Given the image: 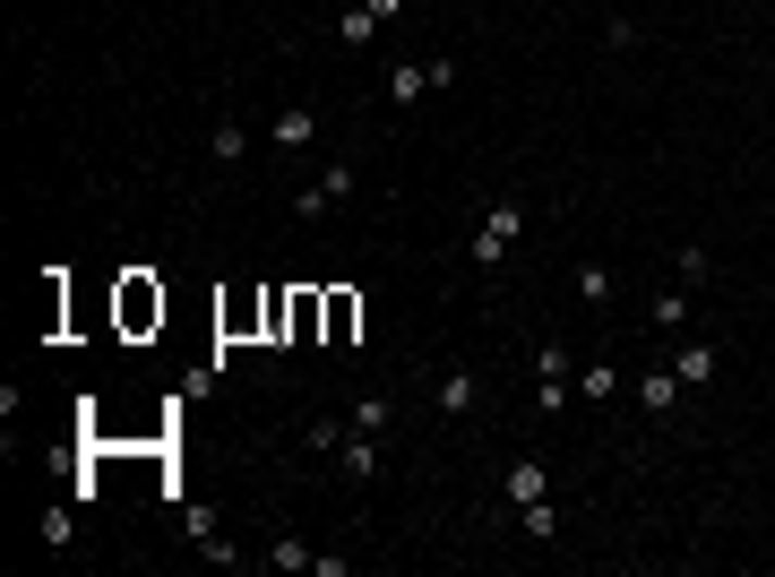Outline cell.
Returning <instances> with one entry per match:
<instances>
[{
	"label": "cell",
	"instance_id": "obj_1",
	"mask_svg": "<svg viewBox=\"0 0 775 577\" xmlns=\"http://www.w3.org/2000/svg\"><path fill=\"white\" fill-rule=\"evenodd\" d=\"M517 233H526V208H509V199H500V208H483V233H474V267H500Z\"/></svg>",
	"mask_w": 775,
	"mask_h": 577
},
{
	"label": "cell",
	"instance_id": "obj_2",
	"mask_svg": "<svg viewBox=\"0 0 775 577\" xmlns=\"http://www.w3.org/2000/svg\"><path fill=\"white\" fill-rule=\"evenodd\" d=\"M500 491H509V509H535V500H552V474H543V457H517L509 474H500Z\"/></svg>",
	"mask_w": 775,
	"mask_h": 577
},
{
	"label": "cell",
	"instance_id": "obj_3",
	"mask_svg": "<svg viewBox=\"0 0 775 577\" xmlns=\"http://www.w3.org/2000/svg\"><path fill=\"white\" fill-rule=\"evenodd\" d=\"M311 138H320V113H311V104H285V113L267 121V147H285V155H302Z\"/></svg>",
	"mask_w": 775,
	"mask_h": 577
},
{
	"label": "cell",
	"instance_id": "obj_4",
	"mask_svg": "<svg viewBox=\"0 0 775 577\" xmlns=\"http://www.w3.org/2000/svg\"><path fill=\"white\" fill-rule=\"evenodd\" d=\"M353 181H362L353 164H328V173H320V181H311V190H302L293 208H302V216H328V208H336V199H345V190H353Z\"/></svg>",
	"mask_w": 775,
	"mask_h": 577
},
{
	"label": "cell",
	"instance_id": "obj_5",
	"mask_svg": "<svg viewBox=\"0 0 775 577\" xmlns=\"http://www.w3.org/2000/svg\"><path fill=\"white\" fill-rule=\"evenodd\" d=\"M121 319H129V328H147V319H164V293H155L147 276H129V285H121Z\"/></svg>",
	"mask_w": 775,
	"mask_h": 577
},
{
	"label": "cell",
	"instance_id": "obj_6",
	"mask_svg": "<svg viewBox=\"0 0 775 577\" xmlns=\"http://www.w3.org/2000/svg\"><path fill=\"white\" fill-rule=\"evenodd\" d=\"M672 371H680V388H707V379L724 371V353H715V346H680V353H672Z\"/></svg>",
	"mask_w": 775,
	"mask_h": 577
},
{
	"label": "cell",
	"instance_id": "obj_7",
	"mask_svg": "<svg viewBox=\"0 0 775 577\" xmlns=\"http://www.w3.org/2000/svg\"><path fill=\"white\" fill-rule=\"evenodd\" d=\"M638 405H647V414L664 423L672 405H680V371H647V379H638Z\"/></svg>",
	"mask_w": 775,
	"mask_h": 577
},
{
	"label": "cell",
	"instance_id": "obj_8",
	"mask_svg": "<svg viewBox=\"0 0 775 577\" xmlns=\"http://www.w3.org/2000/svg\"><path fill=\"white\" fill-rule=\"evenodd\" d=\"M474 397H483V371H448L440 379V414H474Z\"/></svg>",
	"mask_w": 775,
	"mask_h": 577
},
{
	"label": "cell",
	"instance_id": "obj_9",
	"mask_svg": "<svg viewBox=\"0 0 775 577\" xmlns=\"http://www.w3.org/2000/svg\"><path fill=\"white\" fill-rule=\"evenodd\" d=\"M345 474L353 482H379V440L371 431H345Z\"/></svg>",
	"mask_w": 775,
	"mask_h": 577
},
{
	"label": "cell",
	"instance_id": "obj_10",
	"mask_svg": "<svg viewBox=\"0 0 775 577\" xmlns=\"http://www.w3.org/2000/svg\"><path fill=\"white\" fill-rule=\"evenodd\" d=\"M423 87H432V61H405V70H388V104H423Z\"/></svg>",
	"mask_w": 775,
	"mask_h": 577
},
{
	"label": "cell",
	"instance_id": "obj_11",
	"mask_svg": "<svg viewBox=\"0 0 775 577\" xmlns=\"http://www.w3.org/2000/svg\"><path fill=\"white\" fill-rule=\"evenodd\" d=\"M208 155H216V164H241V155H250V129H241V121H216V138H208Z\"/></svg>",
	"mask_w": 775,
	"mask_h": 577
},
{
	"label": "cell",
	"instance_id": "obj_12",
	"mask_svg": "<svg viewBox=\"0 0 775 577\" xmlns=\"http://www.w3.org/2000/svg\"><path fill=\"white\" fill-rule=\"evenodd\" d=\"M577 302H595V311L612 302V267H603V259H586V267H577Z\"/></svg>",
	"mask_w": 775,
	"mask_h": 577
},
{
	"label": "cell",
	"instance_id": "obj_13",
	"mask_svg": "<svg viewBox=\"0 0 775 577\" xmlns=\"http://www.w3.org/2000/svg\"><path fill=\"white\" fill-rule=\"evenodd\" d=\"M353 319H362V302H353V293H328V346L353 337Z\"/></svg>",
	"mask_w": 775,
	"mask_h": 577
},
{
	"label": "cell",
	"instance_id": "obj_14",
	"mask_svg": "<svg viewBox=\"0 0 775 577\" xmlns=\"http://www.w3.org/2000/svg\"><path fill=\"white\" fill-rule=\"evenodd\" d=\"M577 388H586V405H603V397L621 388V362H586V379H577Z\"/></svg>",
	"mask_w": 775,
	"mask_h": 577
},
{
	"label": "cell",
	"instance_id": "obj_15",
	"mask_svg": "<svg viewBox=\"0 0 775 577\" xmlns=\"http://www.w3.org/2000/svg\"><path fill=\"white\" fill-rule=\"evenodd\" d=\"M388 423H397V405H388V397H362V405H353V431H371V440H379Z\"/></svg>",
	"mask_w": 775,
	"mask_h": 577
},
{
	"label": "cell",
	"instance_id": "obj_16",
	"mask_svg": "<svg viewBox=\"0 0 775 577\" xmlns=\"http://www.w3.org/2000/svg\"><path fill=\"white\" fill-rule=\"evenodd\" d=\"M517 526H526L535 543H552V535H560V509H552V500H535V509H517Z\"/></svg>",
	"mask_w": 775,
	"mask_h": 577
},
{
	"label": "cell",
	"instance_id": "obj_17",
	"mask_svg": "<svg viewBox=\"0 0 775 577\" xmlns=\"http://www.w3.org/2000/svg\"><path fill=\"white\" fill-rule=\"evenodd\" d=\"M680 319H689V285H672V293H655V328H664V337H672Z\"/></svg>",
	"mask_w": 775,
	"mask_h": 577
},
{
	"label": "cell",
	"instance_id": "obj_18",
	"mask_svg": "<svg viewBox=\"0 0 775 577\" xmlns=\"http://www.w3.org/2000/svg\"><path fill=\"white\" fill-rule=\"evenodd\" d=\"M267 569H285V577H302V569H311V552H302V543H293V535H285V543H267Z\"/></svg>",
	"mask_w": 775,
	"mask_h": 577
},
{
	"label": "cell",
	"instance_id": "obj_19",
	"mask_svg": "<svg viewBox=\"0 0 775 577\" xmlns=\"http://www.w3.org/2000/svg\"><path fill=\"white\" fill-rule=\"evenodd\" d=\"M336 35H345V43H371V35H379V17H371V9H345V17H336Z\"/></svg>",
	"mask_w": 775,
	"mask_h": 577
},
{
	"label": "cell",
	"instance_id": "obj_20",
	"mask_svg": "<svg viewBox=\"0 0 775 577\" xmlns=\"http://www.w3.org/2000/svg\"><path fill=\"white\" fill-rule=\"evenodd\" d=\"M70 535H78V517H70V509H43V543H52V552H61V543H70Z\"/></svg>",
	"mask_w": 775,
	"mask_h": 577
},
{
	"label": "cell",
	"instance_id": "obj_21",
	"mask_svg": "<svg viewBox=\"0 0 775 577\" xmlns=\"http://www.w3.org/2000/svg\"><path fill=\"white\" fill-rule=\"evenodd\" d=\"M345 431H353V423H336V414H320V423H311V449H345Z\"/></svg>",
	"mask_w": 775,
	"mask_h": 577
},
{
	"label": "cell",
	"instance_id": "obj_22",
	"mask_svg": "<svg viewBox=\"0 0 775 577\" xmlns=\"http://www.w3.org/2000/svg\"><path fill=\"white\" fill-rule=\"evenodd\" d=\"M362 9H371L379 26H388V17H405V0H362Z\"/></svg>",
	"mask_w": 775,
	"mask_h": 577
}]
</instances>
